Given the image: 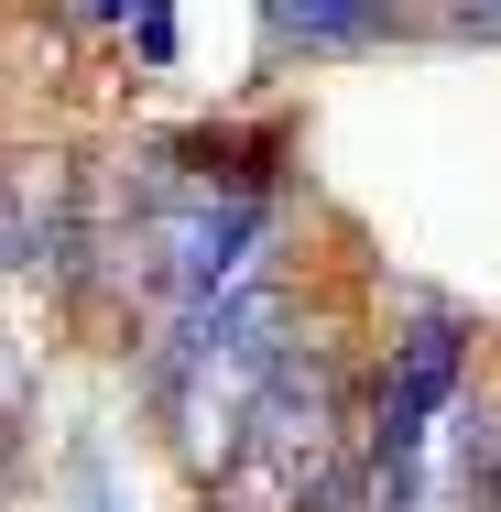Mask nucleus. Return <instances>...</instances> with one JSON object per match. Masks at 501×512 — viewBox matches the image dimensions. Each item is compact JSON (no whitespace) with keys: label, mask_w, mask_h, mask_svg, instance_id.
Returning a JSON list of instances; mask_svg holds the SVG:
<instances>
[{"label":"nucleus","mask_w":501,"mask_h":512,"mask_svg":"<svg viewBox=\"0 0 501 512\" xmlns=\"http://www.w3.org/2000/svg\"><path fill=\"white\" fill-rule=\"evenodd\" d=\"M371 11L382 0H273V22L295 44H349V33H371Z\"/></svg>","instance_id":"nucleus-1"},{"label":"nucleus","mask_w":501,"mask_h":512,"mask_svg":"<svg viewBox=\"0 0 501 512\" xmlns=\"http://www.w3.org/2000/svg\"><path fill=\"white\" fill-rule=\"evenodd\" d=\"M120 22H142V55H175V22H164V0H120Z\"/></svg>","instance_id":"nucleus-2"}]
</instances>
